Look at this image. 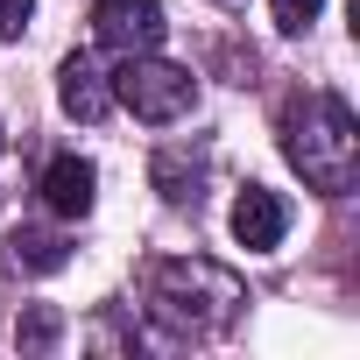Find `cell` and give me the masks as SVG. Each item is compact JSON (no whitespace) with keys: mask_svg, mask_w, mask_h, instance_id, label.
<instances>
[{"mask_svg":"<svg viewBox=\"0 0 360 360\" xmlns=\"http://www.w3.org/2000/svg\"><path fill=\"white\" fill-rule=\"evenodd\" d=\"M283 155L311 191L346 198L360 176V120L339 92H304L283 106Z\"/></svg>","mask_w":360,"mask_h":360,"instance_id":"6da1fadb","label":"cell"},{"mask_svg":"<svg viewBox=\"0 0 360 360\" xmlns=\"http://www.w3.org/2000/svg\"><path fill=\"white\" fill-rule=\"evenodd\" d=\"M240 304H248L240 276L219 269V262H205V255H169V262L148 269V318L162 332H176V339L226 332L240 318Z\"/></svg>","mask_w":360,"mask_h":360,"instance_id":"7a4b0ae2","label":"cell"},{"mask_svg":"<svg viewBox=\"0 0 360 360\" xmlns=\"http://www.w3.org/2000/svg\"><path fill=\"white\" fill-rule=\"evenodd\" d=\"M106 85H113V106H127V113L148 120V127H169V120H184V113L198 106V78H191L184 64H162L155 50L120 57V71H113Z\"/></svg>","mask_w":360,"mask_h":360,"instance_id":"3957f363","label":"cell"},{"mask_svg":"<svg viewBox=\"0 0 360 360\" xmlns=\"http://www.w3.org/2000/svg\"><path fill=\"white\" fill-rule=\"evenodd\" d=\"M92 36H99L106 50L134 57V50H162L169 22H162L155 0H99V8H92Z\"/></svg>","mask_w":360,"mask_h":360,"instance_id":"277c9868","label":"cell"},{"mask_svg":"<svg viewBox=\"0 0 360 360\" xmlns=\"http://www.w3.org/2000/svg\"><path fill=\"white\" fill-rule=\"evenodd\" d=\"M233 240L248 248V255H269V248H283V233H290V205L269 191V184H248L240 198H233Z\"/></svg>","mask_w":360,"mask_h":360,"instance_id":"5b68a950","label":"cell"},{"mask_svg":"<svg viewBox=\"0 0 360 360\" xmlns=\"http://www.w3.org/2000/svg\"><path fill=\"white\" fill-rule=\"evenodd\" d=\"M57 106L71 113V120H106V106H113V85H106V71L85 57V50H71L64 64H57Z\"/></svg>","mask_w":360,"mask_h":360,"instance_id":"8992f818","label":"cell"},{"mask_svg":"<svg viewBox=\"0 0 360 360\" xmlns=\"http://www.w3.org/2000/svg\"><path fill=\"white\" fill-rule=\"evenodd\" d=\"M92 198H99V169H92L85 155H57V162L43 169V205H50L57 219H85Z\"/></svg>","mask_w":360,"mask_h":360,"instance_id":"52a82bcc","label":"cell"},{"mask_svg":"<svg viewBox=\"0 0 360 360\" xmlns=\"http://www.w3.org/2000/svg\"><path fill=\"white\" fill-rule=\"evenodd\" d=\"M148 176H155V191H162V205H176V212L205 198V155H184V148H162Z\"/></svg>","mask_w":360,"mask_h":360,"instance_id":"ba28073f","label":"cell"},{"mask_svg":"<svg viewBox=\"0 0 360 360\" xmlns=\"http://www.w3.org/2000/svg\"><path fill=\"white\" fill-rule=\"evenodd\" d=\"M8 248H15V269H29V276H50V269L71 262V248H64L57 233H15Z\"/></svg>","mask_w":360,"mask_h":360,"instance_id":"9c48e42d","label":"cell"},{"mask_svg":"<svg viewBox=\"0 0 360 360\" xmlns=\"http://www.w3.org/2000/svg\"><path fill=\"white\" fill-rule=\"evenodd\" d=\"M269 8H276V29H283V36H304V29L325 15V0H269Z\"/></svg>","mask_w":360,"mask_h":360,"instance_id":"30bf717a","label":"cell"},{"mask_svg":"<svg viewBox=\"0 0 360 360\" xmlns=\"http://www.w3.org/2000/svg\"><path fill=\"white\" fill-rule=\"evenodd\" d=\"M29 22H36V0H0V43L29 36Z\"/></svg>","mask_w":360,"mask_h":360,"instance_id":"8fae6325","label":"cell"},{"mask_svg":"<svg viewBox=\"0 0 360 360\" xmlns=\"http://www.w3.org/2000/svg\"><path fill=\"white\" fill-rule=\"evenodd\" d=\"M50 339H57V318H50V311H29V318H22V346H36V353H43Z\"/></svg>","mask_w":360,"mask_h":360,"instance_id":"7c38bea8","label":"cell"},{"mask_svg":"<svg viewBox=\"0 0 360 360\" xmlns=\"http://www.w3.org/2000/svg\"><path fill=\"white\" fill-rule=\"evenodd\" d=\"M0 148H8V141H0Z\"/></svg>","mask_w":360,"mask_h":360,"instance_id":"4fadbf2b","label":"cell"}]
</instances>
